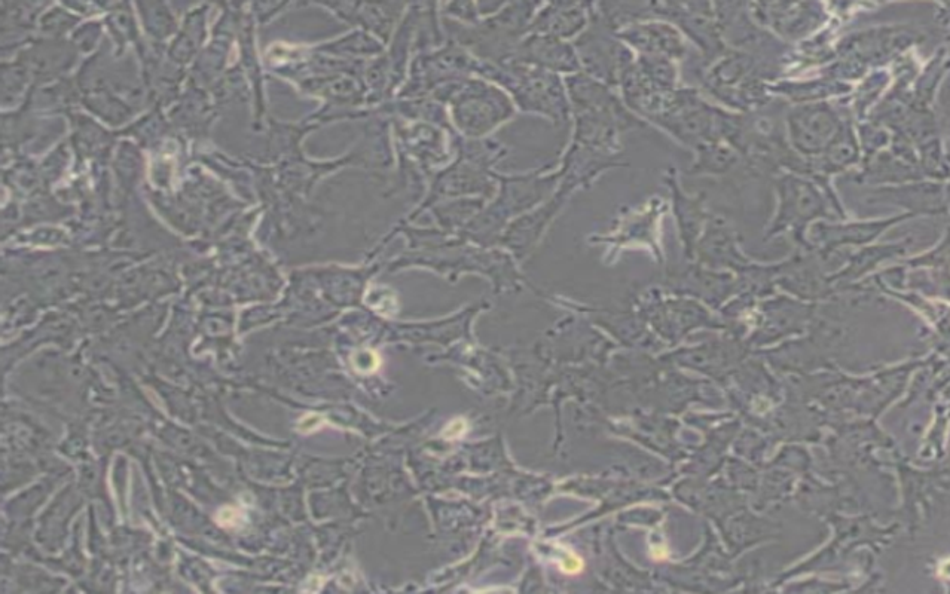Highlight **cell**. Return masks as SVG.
Segmentation results:
<instances>
[{
  "instance_id": "cell-9",
  "label": "cell",
  "mask_w": 950,
  "mask_h": 594,
  "mask_svg": "<svg viewBox=\"0 0 950 594\" xmlns=\"http://www.w3.org/2000/svg\"><path fill=\"white\" fill-rule=\"evenodd\" d=\"M891 79H893L891 73H888L885 69H878L873 70V72L861 82L860 87L857 88V93H855L854 107H852L855 116L858 118V122H863L864 119L869 116L876 101L881 99L885 88L890 84Z\"/></svg>"
},
{
  "instance_id": "cell-13",
  "label": "cell",
  "mask_w": 950,
  "mask_h": 594,
  "mask_svg": "<svg viewBox=\"0 0 950 594\" xmlns=\"http://www.w3.org/2000/svg\"><path fill=\"white\" fill-rule=\"evenodd\" d=\"M323 424H325V419H323V416L314 415V413H311V415H305L304 418L299 421L298 428L301 433L308 434L319 430Z\"/></svg>"
},
{
  "instance_id": "cell-2",
  "label": "cell",
  "mask_w": 950,
  "mask_h": 594,
  "mask_svg": "<svg viewBox=\"0 0 950 594\" xmlns=\"http://www.w3.org/2000/svg\"><path fill=\"white\" fill-rule=\"evenodd\" d=\"M843 121L845 118L829 101L796 104L785 119L788 146L809 161L818 158Z\"/></svg>"
},
{
  "instance_id": "cell-10",
  "label": "cell",
  "mask_w": 950,
  "mask_h": 594,
  "mask_svg": "<svg viewBox=\"0 0 950 594\" xmlns=\"http://www.w3.org/2000/svg\"><path fill=\"white\" fill-rule=\"evenodd\" d=\"M675 202H677L678 217H680V226H699L701 222V210L692 199L684 198L683 195L675 192Z\"/></svg>"
},
{
  "instance_id": "cell-1",
  "label": "cell",
  "mask_w": 950,
  "mask_h": 594,
  "mask_svg": "<svg viewBox=\"0 0 950 594\" xmlns=\"http://www.w3.org/2000/svg\"><path fill=\"white\" fill-rule=\"evenodd\" d=\"M778 207L769 225V237L793 232L802 240L806 229L820 220H846L842 205L836 204L818 183L790 171L774 177Z\"/></svg>"
},
{
  "instance_id": "cell-4",
  "label": "cell",
  "mask_w": 950,
  "mask_h": 594,
  "mask_svg": "<svg viewBox=\"0 0 950 594\" xmlns=\"http://www.w3.org/2000/svg\"><path fill=\"white\" fill-rule=\"evenodd\" d=\"M760 23L777 33L784 41H800L823 26L826 11L820 3H757Z\"/></svg>"
},
{
  "instance_id": "cell-7",
  "label": "cell",
  "mask_w": 950,
  "mask_h": 594,
  "mask_svg": "<svg viewBox=\"0 0 950 594\" xmlns=\"http://www.w3.org/2000/svg\"><path fill=\"white\" fill-rule=\"evenodd\" d=\"M851 85L838 79H812L806 82H777V85H768V91L787 97L796 104L815 103L826 101L829 97H839L848 94Z\"/></svg>"
},
{
  "instance_id": "cell-5",
  "label": "cell",
  "mask_w": 950,
  "mask_h": 594,
  "mask_svg": "<svg viewBox=\"0 0 950 594\" xmlns=\"http://www.w3.org/2000/svg\"><path fill=\"white\" fill-rule=\"evenodd\" d=\"M913 214L901 213L885 219L858 220V222H832L820 220L811 226V234L826 243H867L884 234L891 226L913 219Z\"/></svg>"
},
{
  "instance_id": "cell-8",
  "label": "cell",
  "mask_w": 950,
  "mask_h": 594,
  "mask_svg": "<svg viewBox=\"0 0 950 594\" xmlns=\"http://www.w3.org/2000/svg\"><path fill=\"white\" fill-rule=\"evenodd\" d=\"M948 73V50H942L934 55L921 75L916 76L913 88H910V99L913 106L925 107L931 109L933 101L936 99L937 90L940 82Z\"/></svg>"
},
{
  "instance_id": "cell-12",
  "label": "cell",
  "mask_w": 950,
  "mask_h": 594,
  "mask_svg": "<svg viewBox=\"0 0 950 594\" xmlns=\"http://www.w3.org/2000/svg\"><path fill=\"white\" fill-rule=\"evenodd\" d=\"M216 520H218L219 525L224 526V528H237L241 520H243V516H241V511L238 510V508L225 507L219 510Z\"/></svg>"
},
{
  "instance_id": "cell-3",
  "label": "cell",
  "mask_w": 950,
  "mask_h": 594,
  "mask_svg": "<svg viewBox=\"0 0 950 594\" xmlns=\"http://www.w3.org/2000/svg\"><path fill=\"white\" fill-rule=\"evenodd\" d=\"M867 204L895 205L915 217L940 216L948 213V192L946 185L936 180L878 186L870 192Z\"/></svg>"
},
{
  "instance_id": "cell-14",
  "label": "cell",
  "mask_w": 950,
  "mask_h": 594,
  "mask_svg": "<svg viewBox=\"0 0 950 594\" xmlns=\"http://www.w3.org/2000/svg\"><path fill=\"white\" fill-rule=\"evenodd\" d=\"M583 562L580 560V557H577L576 554L567 551L564 557H562L561 569L567 574H579L582 571Z\"/></svg>"
},
{
  "instance_id": "cell-6",
  "label": "cell",
  "mask_w": 950,
  "mask_h": 594,
  "mask_svg": "<svg viewBox=\"0 0 950 594\" xmlns=\"http://www.w3.org/2000/svg\"><path fill=\"white\" fill-rule=\"evenodd\" d=\"M924 174L916 165L898 158L891 150H881L870 161L861 165L857 182L873 186H895L924 180Z\"/></svg>"
},
{
  "instance_id": "cell-15",
  "label": "cell",
  "mask_w": 950,
  "mask_h": 594,
  "mask_svg": "<svg viewBox=\"0 0 950 594\" xmlns=\"http://www.w3.org/2000/svg\"><path fill=\"white\" fill-rule=\"evenodd\" d=\"M466 427V422H464L463 419H457V421L448 425L447 431H445V437H447V439H457V437L463 436Z\"/></svg>"
},
{
  "instance_id": "cell-11",
  "label": "cell",
  "mask_w": 950,
  "mask_h": 594,
  "mask_svg": "<svg viewBox=\"0 0 950 594\" xmlns=\"http://www.w3.org/2000/svg\"><path fill=\"white\" fill-rule=\"evenodd\" d=\"M378 366H380V360H378V355L374 354V352L362 351L354 355V367H356V372L369 375V373H374L375 370H378Z\"/></svg>"
}]
</instances>
